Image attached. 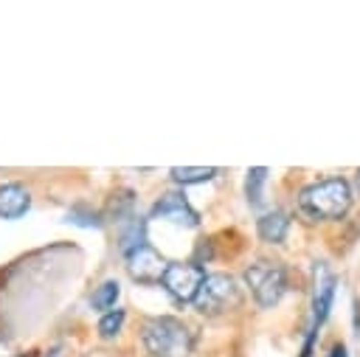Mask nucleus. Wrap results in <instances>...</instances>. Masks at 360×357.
Segmentation results:
<instances>
[{
    "label": "nucleus",
    "mask_w": 360,
    "mask_h": 357,
    "mask_svg": "<svg viewBox=\"0 0 360 357\" xmlns=\"http://www.w3.org/2000/svg\"><path fill=\"white\" fill-rule=\"evenodd\" d=\"M143 346L152 357H188L194 337L183 320L160 315L143 323Z\"/></svg>",
    "instance_id": "2"
},
{
    "label": "nucleus",
    "mask_w": 360,
    "mask_h": 357,
    "mask_svg": "<svg viewBox=\"0 0 360 357\" xmlns=\"http://www.w3.org/2000/svg\"><path fill=\"white\" fill-rule=\"evenodd\" d=\"M31 205V194L20 186V183H6L0 186V216L3 219H17L28 211Z\"/></svg>",
    "instance_id": "8"
},
{
    "label": "nucleus",
    "mask_w": 360,
    "mask_h": 357,
    "mask_svg": "<svg viewBox=\"0 0 360 357\" xmlns=\"http://www.w3.org/2000/svg\"><path fill=\"white\" fill-rule=\"evenodd\" d=\"M354 186H357V194H360V171H357V177H354Z\"/></svg>",
    "instance_id": "17"
},
{
    "label": "nucleus",
    "mask_w": 360,
    "mask_h": 357,
    "mask_svg": "<svg viewBox=\"0 0 360 357\" xmlns=\"http://www.w3.org/2000/svg\"><path fill=\"white\" fill-rule=\"evenodd\" d=\"M202 278H205V270L200 264H188V261H169L163 275H160V281L169 290V295L177 298L180 304L194 301Z\"/></svg>",
    "instance_id": "5"
},
{
    "label": "nucleus",
    "mask_w": 360,
    "mask_h": 357,
    "mask_svg": "<svg viewBox=\"0 0 360 357\" xmlns=\"http://www.w3.org/2000/svg\"><path fill=\"white\" fill-rule=\"evenodd\" d=\"M332 295H335V278L321 267V281L315 284V312H312V332H318V326L326 320L329 306H332Z\"/></svg>",
    "instance_id": "9"
},
{
    "label": "nucleus",
    "mask_w": 360,
    "mask_h": 357,
    "mask_svg": "<svg viewBox=\"0 0 360 357\" xmlns=\"http://www.w3.org/2000/svg\"><path fill=\"white\" fill-rule=\"evenodd\" d=\"M312 340H315V332H309V337H307V343H304V354H301V357H309V354H312Z\"/></svg>",
    "instance_id": "15"
},
{
    "label": "nucleus",
    "mask_w": 360,
    "mask_h": 357,
    "mask_svg": "<svg viewBox=\"0 0 360 357\" xmlns=\"http://www.w3.org/2000/svg\"><path fill=\"white\" fill-rule=\"evenodd\" d=\"M264 180H267V169H264V166L248 169L245 194H248V202H250V205H259V202H262V186H264Z\"/></svg>",
    "instance_id": "12"
},
{
    "label": "nucleus",
    "mask_w": 360,
    "mask_h": 357,
    "mask_svg": "<svg viewBox=\"0 0 360 357\" xmlns=\"http://www.w3.org/2000/svg\"><path fill=\"white\" fill-rule=\"evenodd\" d=\"M202 315H219V312H228L239 304V287L231 275L225 273H214V275H205L194 301H191Z\"/></svg>",
    "instance_id": "4"
},
{
    "label": "nucleus",
    "mask_w": 360,
    "mask_h": 357,
    "mask_svg": "<svg viewBox=\"0 0 360 357\" xmlns=\"http://www.w3.org/2000/svg\"><path fill=\"white\" fill-rule=\"evenodd\" d=\"M152 216H160V219H172L177 225H186V228H197V211L186 202V197L180 194H163L155 208H152Z\"/></svg>",
    "instance_id": "7"
},
{
    "label": "nucleus",
    "mask_w": 360,
    "mask_h": 357,
    "mask_svg": "<svg viewBox=\"0 0 360 357\" xmlns=\"http://www.w3.org/2000/svg\"><path fill=\"white\" fill-rule=\"evenodd\" d=\"M124 256H127V270H129V275H132L135 281H143V284L160 281V275H163V270H166V264H169V261H163L160 253H155L149 245H141V247H135V250H129V253H124Z\"/></svg>",
    "instance_id": "6"
},
{
    "label": "nucleus",
    "mask_w": 360,
    "mask_h": 357,
    "mask_svg": "<svg viewBox=\"0 0 360 357\" xmlns=\"http://www.w3.org/2000/svg\"><path fill=\"white\" fill-rule=\"evenodd\" d=\"M121 323H124V309H112V312H107V315L98 320V332H101V337H112V335H118V332H121Z\"/></svg>",
    "instance_id": "14"
},
{
    "label": "nucleus",
    "mask_w": 360,
    "mask_h": 357,
    "mask_svg": "<svg viewBox=\"0 0 360 357\" xmlns=\"http://www.w3.org/2000/svg\"><path fill=\"white\" fill-rule=\"evenodd\" d=\"M287 228H290V219H287V214H281V211H270V214H264V216L256 222L259 236H262L264 242H270V245L284 242Z\"/></svg>",
    "instance_id": "10"
},
{
    "label": "nucleus",
    "mask_w": 360,
    "mask_h": 357,
    "mask_svg": "<svg viewBox=\"0 0 360 357\" xmlns=\"http://www.w3.org/2000/svg\"><path fill=\"white\" fill-rule=\"evenodd\" d=\"M352 205V186L340 177L312 183L301 191L298 208L309 219H340Z\"/></svg>",
    "instance_id": "1"
},
{
    "label": "nucleus",
    "mask_w": 360,
    "mask_h": 357,
    "mask_svg": "<svg viewBox=\"0 0 360 357\" xmlns=\"http://www.w3.org/2000/svg\"><path fill=\"white\" fill-rule=\"evenodd\" d=\"M245 281L256 298L259 306H273L281 301V295L287 292V273L278 261H267L259 259L245 270Z\"/></svg>",
    "instance_id": "3"
},
{
    "label": "nucleus",
    "mask_w": 360,
    "mask_h": 357,
    "mask_svg": "<svg viewBox=\"0 0 360 357\" xmlns=\"http://www.w3.org/2000/svg\"><path fill=\"white\" fill-rule=\"evenodd\" d=\"M214 174H217L214 166H174L172 169V180L174 183H183V186H188V183H205Z\"/></svg>",
    "instance_id": "11"
},
{
    "label": "nucleus",
    "mask_w": 360,
    "mask_h": 357,
    "mask_svg": "<svg viewBox=\"0 0 360 357\" xmlns=\"http://www.w3.org/2000/svg\"><path fill=\"white\" fill-rule=\"evenodd\" d=\"M118 292H121L118 281H104V284L93 292V309H110V306H115Z\"/></svg>",
    "instance_id": "13"
},
{
    "label": "nucleus",
    "mask_w": 360,
    "mask_h": 357,
    "mask_svg": "<svg viewBox=\"0 0 360 357\" xmlns=\"http://www.w3.org/2000/svg\"><path fill=\"white\" fill-rule=\"evenodd\" d=\"M329 357H346V349H343V346H335V349H332V354H329Z\"/></svg>",
    "instance_id": "16"
}]
</instances>
